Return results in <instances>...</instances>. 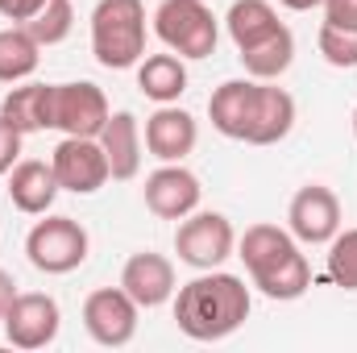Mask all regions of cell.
I'll list each match as a JSON object with an SVG mask.
<instances>
[{
	"mask_svg": "<svg viewBox=\"0 0 357 353\" xmlns=\"http://www.w3.org/2000/svg\"><path fill=\"white\" fill-rule=\"evenodd\" d=\"M250 320V287L225 270H199L175 295V324L191 341H225Z\"/></svg>",
	"mask_w": 357,
	"mask_h": 353,
	"instance_id": "6da1fadb",
	"label": "cell"
},
{
	"mask_svg": "<svg viewBox=\"0 0 357 353\" xmlns=\"http://www.w3.org/2000/svg\"><path fill=\"white\" fill-rule=\"evenodd\" d=\"M237 258L245 262L254 287L266 295V299H299L307 295L312 287V266L299 254V241L278 229V225H250L245 237L237 241Z\"/></svg>",
	"mask_w": 357,
	"mask_h": 353,
	"instance_id": "7a4b0ae2",
	"label": "cell"
},
{
	"mask_svg": "<svg viewBox=\"0 0 357 353\" xmlns=\"http://www.w3.org/2000/svg\"><path fill=\"white\" fill-rule=\"evenodd\" d=\"M91 54L108 71H129L146 59V4L100 0L91 8Z\"/></svg>",
	"mask_w": 357,
	"mask_h": 353,
	"instance_id": "3957f363",
	"label": "cell"
},
{
	"mask_svg": "<svg viewBox=\"0 0 357 353\" xmlns=\"http://www.w3.org/2000/svg\"><path fill=\"white\" fill-rule=\"evenodd\" d=\"M154 33L178 59H208L216 54V17L204 0H162L154 8Z\"/></svg>",
	"mask_w": 357,
	"mask_h": 353,
	"instance_id": "277c9868",
	"label": "cell"
},
{
	"mask_svg": "<svg viewBox=\"0 0 357 353\" xmlns=\"http://www.w3.org/2000/svg\"><path fill=\"white\" fill-rule=\"evenodd\" d=\"M88 229L75 216H46L25 237V258L42 274H71L88 262Z\"/></svg>",
	"mask_w": 357,
	"mask_h": 353,
	"instance_id": "5b68a950",
	"label": "cell"
},
{
	"mask_svg": "<svg viewBox=\"0 0 357 353\" xmlns=\"http://www.w3.org/2000/svg\"><path fill=\"white\" fill-rule=\"evenodd\" d=\"M237 250V233L229 225V216L220 212H191L183 216L175 229V254L191 270H216L225 258H233Z\"/></svg>",
	"mask_w": 357,
	"mask_h": 353,
	"instance_id": "8992f818",
	"label": "cell"
},
{
	"mask_svg": "<svg viewBox=\"0 0 357 353\" xmlns=\"http://www.w3.org/2000/svg\"><path fill=\"white\" fill-rule=\"evenodd\" d=\"M4 337L17 350H46L54 345L59 329H63V312L46 291H17V299L4 312Z\"/></svg>",
	"mask_w": 357,
	"mask_h": 353,
	"instance_id": "52a82bcc",
	"label": "cell"
},
{
	"mask_svg": "<svg viewBox=\"0 0 357 353\" xmlns=\"http://www.w3.org/2000/svg\"><path fill=\"white\" fill-rule=\"evenodd\" d=\"M137 303L129 299L125 287H100L84 299V329L91 333L96 345L121 350L137 337Z\"/></svg>",
	"mask_w": 357,
	"mask_h": 353,
	"instance_id": "ba28073f",
	"label": "cell"
},
{
	"mask_svg": "<svg viewBox=\"0 0 357 353\" xmlns=\"http://www.w3.org/2000/svg\"><path fill=\"white\" fill-rule=\"evenodd\" d=\"M287 229L303 246H328L341 233V200L324 183H307L291 195L287 208Z\"/></svg>",
	"mask_w": 357,
	"mask_h": 353,
	"instance_id": "9c48e42d",
	"label": "cell"
},
{
	"mask_svg": "<svg viewBox=\"0 0 357 353\" xmlns=\"http://www.w3.org/2000/svg\"><path fill=\"white\" fill-rule=\"evenodd\" d=\"M50 167L63 191H75V195H91L100 191L112 171H108V158H104V146L96 137H63L50 154Z\"/></svg>",
	"mask_w": 357,
	"mask_h": 353,
	"instance_id": "30bf717a",
	"label": "cell"
},
{
	"mask_svg": "<svg viewBox=\"0 0 357 353\" xmlns=\"http://www.w3.org/2000/svg\"><path fill=\"white\" fill-rule=\"evenodd\" d=\"M108 117V100L96 84H54V129H63L67 137H100Z\"/></svg>",
	"mask_w": 357,
	"mask_h": 353,
	"instance_id": "8fae6325",
	"label": "cell"
},
{
	"mask_svg": "<svg viewBox=\"0 0 357 353\" xmlns=\"http://www.w3.org/2000/svg\"><path fill=\"white\" fill-rule=\"evenodd\" d=\"M146 208L158 216V220H183V216H191L195 208H199V195H204V187H199V179L191 175L187 167H178V163H167V167H158L154 175H146Z\"/></svg>",
	"mask_w": 357,
	"mask_h": 353,
	"instance_id": "7c38bea8",
	"label": "cell"
},
{
	"mask_svg": "<svg viewBox=\"0 0 357 353\" xmlns=\"http://www.w3.org/2000/svg\"><path fill=\"white\" fill-rule=\"evenodd\" d=\"M121 287L129 291V299L137 303V308H162L171 295H175V266L171 258H162V254H150V250H142V254H133L125 270H121Z\"/></svg>",
	"mask_w": 357,
	"mask_h": 353,
	"instance_id": "4fadbf2b",
	"label": "cell"
},
{
	"mask_svg": "<svg viewBox=\"0 0 357 353\" xmlns=\"http://www.w3.org/2000/svg\"><path fill=\"white\" fill-rule=\"evenodd\" d=\"M199 142V125L187 108L175 104H162L150 121H146V150L158 158V163H183Z\"/></svg>",
	"mask_w": 357,
	"mask_h": 353,
	"instance_id": "5bb4252c",
	"label": "cell"
},
{
	"mask_svg": "<svg viewBox=\"0 0 357 353\" xmlns=\"http://www.w3.org/2000/svg\"><path fill=\"white\" fill-rule=\"evenodd\" d=\"M59 191H63V187H59V179H54V167L42 163V158H25V163H17V167L8 171V200H13V208L25 212V216H46Z\"/></svg>",
	"mask_w": 357,
	"mask_h": 353,
	"instance_id": "9a60e30c",
	"label": "cell"
},
{
	"mask_svg": "<svg viewBox=\"0 0 357 353\" xmlns=\"http://www.w3.org/2000/svg\"><path fill=\"white\" fill-rule=\"evenodd\" d=\"M295 129V100L291 91L270 88L266 80H258V96H254V117L245 129L250 146H274Z\"/></svg>",
	"mask_w": 357,
	"mask_h": 353,
	"instance_id": "2e32d148",
	"label": "cell"
},
{
	"mask_svg": "<svg viewBox=\"0 0 357 353\" xmlns=\"http://www.w3.org/2000/svg\"><path fill=\"white\" fill-rule=\"evenodd\" d=\"M96 142L104 146L112 179H137V171H142V125L133 112H125V108L112 112Z\"/></svg>",
	"mask_w": 357,
	"mask_h": 353,
	"instance_id": "e0dca14e",
	"label": "cell"
},
{
	"mask_svg": "<svg viewBox=\"0 0 357 353\" xmlns=\"http://www.w3.org/2000/svg\"><path fill=\"white\" fill-rule=\"evenodd\" d=\"M254 96H258V80H229L212 91L208 100V117H212V129L233 137V142H245V129H250V117H254Z\"/></svg>",
	"mask_w": 357,
	"mask_h": 353,
	"instance_id": "ac0fdd59",
	"label": "cell"
},
{
	"mask_svg": "<svg viewBox=\"0 0 357 353\" xmlns=\"http://www.w3.org/2000/svg\"><path fill=\"white\" fill-rule=\"evenodd\" d=\"M0 117L13 121L21 133H38V129H54V84H25L13 88L0 104Z\"/></svg>",
	"mask_w": 357,
	"mask_h": 353,
	"instance_id": "d6986e66",
	"label": "cell"
},
{
	"mask_svg": "<svg viewBox=\"0 0 357 353\" xmlns=\"http://www.w3.org/2000/svg\"><path fill=\"white\" fill-rule=\"evenodd\" d=\"M225 25H229V38L237 50H250V46L266 42L274 29H282L270 0H233V8L225 13Z\"/></svg>",
	"mask_w": 357,
	"mask_h": 353,
	"instance_id": "ffe728a7",
	"label": "cell"
},
{
	"mask_svg": "<svg viewBox=\"0 0 357 353\" xmlns=\"http://www.w3.org/2000/svg\"><path fill=\"white\" fill-rule=\"evenodd\" d=\"M137 88L146 91L150 100H158V104H175L178 96L187 91V63L178 59L175 50L142 59L137 63Z\"/></svg>",
	"mask_w": 357,
	"mask_h": 353,
	"instance_id": "44dd1931",
	"label": "cell"
},
{
	"mask_svg": "<svg viewBox=\"0 0 357 353\" xmlns=\"http://www.w3.org/2000/svg\"><path fill=\"white\" fill-rule=\"evenodd\" d=\"M295 63V38H291V29L282 25V29H274L266 42H258V46H250V50H241V67H245V75L250 80H278L287 67Z\"/></svg>",
	"mask_w": 357,
	"mask_h": 353,
	"instance_id": "7402d4cb",
	"label": "cell"
},
{
	"mask_svg": "<svg viewBox=\"0 0 357 353\" xmlns=\"http://www.w3.org/2000/svg\"><path fill=\"white\" fill-rule=\"evenodd\" d=\"M42 63V46L29 38L25 25H8L0 29V84H21L38 71Z\"/></svg>",
	"mask_w": 357,
	"mask_h": 353,
	"instance_id": "603a6c76",
	"label": "cell"
},
{
	"mask_svg": "<svg viewBox=\"0 0 357 353\" xmlns=\"http://www.w3.org/2000/svg\"><path fill=\"white\" fill-rule=\"evenodd\" d=\"M71 25H75V8H71V0H46V4L25 21L29 38H33L38 46H59V42H67Z\"/></svg>",
	"mask_w": 357,
	"mask_h": 353,
	"instance_id": "cb8c5ba5",
	"label": "cell"
},
{
	"mask_svg": "<svg viewBox=\"0 0 357 353\" xmlns=\"http://www.w3.org/2000/svg\"><path fill=\"white\" fill-rule=\"evenodd\" d=\"M328 278L345 291H357V229H345L328 241Z\"/></svg>",
	"mask_w": 357,
	"mask_h": 353,
	"instance_id": "d4e9b609",
	"label": "cell"
},
{
	"mask_svg": "<svg viewBox=\"0 0 357 353\" xmlns=\"http://www.w3.org/2000/svg\"><path fill=\"white\" fill-rule=\"evenodd\" d=\"M320 54L333 67H357V29H341V25H320Z\"/></svg>",
	"mask_w": 357,
	"mask_h": 353,
	"instance_id": "484cf974",
	"label": "cell"
},
{
	"mask_svg": "<svg viewBox=\"0 0 357 353\" xmlns=\"http://www.w3.org/2000/svg\"><path fill=\"white\" fill-rule=\"evenodd\" d=\"M21 129L13 125V121H4L0 117V175H8L13 167H17V158H21Z\"/></svg>",
	"mask_w": 357,
	"mask_h": 353,
	"instance_id": "4316f807",
	"label": "cell"
},
{
	"mask_svg": "<svg viewBox=\"0 0 357 353\" xmlns=\"http://www.w3.org/2000/svg\"><path fill=\"white\" fill-rule=\"evenodd\" d=\"M324 4V21L341 25V29H357V0H320Z\"/></svg>",
	"mask_w": 357,
	"mask_h": 353,
	"instance_id": "83f0119b",
	"label": "cell"
},
{
	"mask_svg": "<svg viewBox=\"0 0 357 353\" xmlns=\"http://www.w3.org/2000/svg\"><path fill=\"white\" fill-rule=\"evenodd\" d=\"M46 0H0V17L4 21H17V25H25L38 8H42Z\"/></svg>",
	"mask_w": 357,
	"mask_h": 353,
	"instance_id": "f1b7e54d",
	"label": "cell"
},
{
	"mask_svg": "<svg viewBox=\"0 0 357 353\" xmlns=\"http://www.w3.org/2000/svg\"><path fill=\"white\" fill-rule=\"evenodd\" d=\"M13 299H17V283H13L8 270H0V320H4V312H8Z\"/></svg>",
	"mask_w": 357,
	"mask_h": 353,
	"instance_id": "f546056e",
	"label": "cell"
},
{
	"mask_svg": "<svg viewBox=\"0 0 357 353\" xmlns=\"http://www.w3.org/2000/svg\"><path fill=\"white\" fill-rule=\"evenodd\" d=\"M282 8H291V13H307V8H316L320 0H278Z\"/></svg>",
	"mask_w": 357,
	"mask_h": 353,
	"instance_id": "4dcf8cb0",
	"label": "cell"
},
{
	"mask_svg": "<svg viewBox=\"0 0 357 353\" xmlns=\"http://www.w3.org/2000/svg\"><path fill=\"white\" fill-rule=\"evenodd\" d=\"M354 137H357V108H354Z\"/></svg>",
	"mask_w": 357,
	"mask_h": 353,
	"instance_id": "1f68e13d",
	"label": "cell"
}]
</instances>
